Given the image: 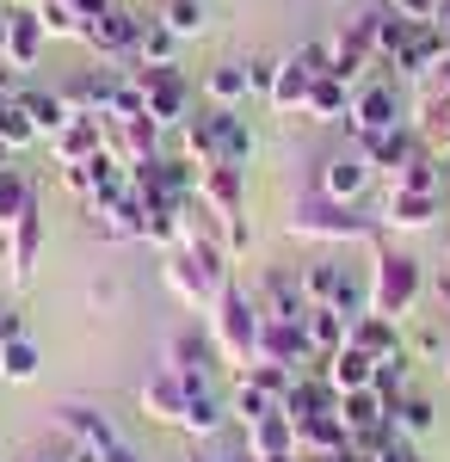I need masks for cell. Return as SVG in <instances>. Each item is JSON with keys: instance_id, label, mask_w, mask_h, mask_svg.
Segmentation results:
<instances>
[{"instance_id": "cell-1", "label": "cell", "mask_w": 450, "mask_h": 462, "mask_svg": "<svg viewBox=\"0 0 450 462\" xmlns=\"http://www.w3.org/2000/svg\"><path fill=\"white\" fill-rule=\"evenodd\" d=\"M161 278H167V290H173L185 309H198V315H210L216 302H222V290L235 284L229 278V247L216 241V235H185V247L167 253V265H161Z\"/></svg>"}, {"instance_id": "cell-2", "label": "cell", "mask_w": 450, "mask_h": 462, "mask_svg": "<svg viewBox=\"0 0 450 462\" xmlns=\"http://www.w3.org/2000/svg\"><path fill=\"white\" fill-rule=\"evenodd\" d=\"M370 247H377L370 272H364V284H370V315L408 320L419 309V296H426V272H419V259H414V253L382 247V235L370 241Z\"/></svg>"}, {"instance_id": "cell-3", "label": "cell", "mask_w": 450, "mask_h": 462, "mask_svg": "<svg viewBox=\"0 0 450 462\" xmlns=\"http://www.w3.org/2000/svg\"><path fill=\"white\" fill-rule=\"evenodd\" d=\"M259 333H266V309H259V296H247V290H222V302L210 309V339H216V352L222 364H259Z\"/></svg>"}, {"instance_id": "cell-4", "label": "cell", "mask_w": 450, "mask_h": 462, "mask_svg": "<svg viewBox=\"0 0 450 462\" xmlns=\"http://www.w3.org/2000/svg\"><path fill=\"white\" fill-rule=\"evenodd\" d=\"M296 241H321V247H340V241H377L382 222L364 216L358 204H327V198H303L290 222H284Z\"/></svg>"}, {"instance_id": "cell-5", "label": "cell", "mask_w": 450, "mask_h": 462, "mask_svg": "<svg viewBox=\"0 0 450 462\" xmlns=\"http://www.w3.org/2000/svg\"><path fill=\"white\" fill-rule=\"evenodd\" d=\"M142 25H148V13H130V6H111L105 19H93L87 32H80V43L99 56L105 69H136V43H142Z\"/></svg>"}, {"instance_id": "cell-6", "label": "cell", "mask_w": 450, "mask_h": 462, "mask_svg": "<svg viewBox=\"0 0 450 462\" xmlns=\"http://www.w3.org/2000/svg\"><path fill=\"white\" fill-rule=\"evenodd\" d=\"M408 99H401V87L395 80H364V87H352V111H346V124H352V136L364 143V136H382V130H401L408 124Z\"/></svg>"}, {"instance_id": "cell-7", "label": "cell", "mask_w": 450, "mask_h": 462, "mask_svg": "<svg viewBox=\"0 0 450 462\" xmlns=\"http://www.w3.org/2000/svg\"><path fill=\"white\" fill-rule=\"evenodd\" d=\"M130 80H136V93H142V111L161 124V130H179L185 117H192V80L173 69H130Z\"/></svg>"}, {"instance_id": "cell-8", "label": "cell", "mask_w": 450, "mask_h": 462, "mask_svg": "<svg viewBox=\"0 0 450 462\" xmlns=\"http://www.w3.org/2000/svg\"><path fill=\"white\" fill-rule=\"evenodd\" d=\"M370 179L377 167L364 161V148H333L327 161H321V179H314V198H327V204H364V191H370Z\"/></svg>"}, {"instance_id": "cell-9", "label": "cell", "mask_w": 450, "mask_h": 462, "mask_svg": "<svg viewBox=\"0 0 450 462\" xmlns=\"http://www.w3.org/2000/svg\"><path fill=\"white\" fill-rule=\"evenodd\" d=\"M364 69H377V6L358 13L346 32L333 37V74L346 87H364Z\"/></svg>"}, {"instance_id": "cell-10", "label": "cell", "mask_w": 450, "mask_h": 462, "mask_svg": "<svg viewBox=\"0 0 450 462\" xmlns=\"http://www.w3.org/2000/svg\"><path fill=\"white\" fill-rule=\"evenodd\" d=\"M167 370H173L179 383H216V370H222V352H216V339L198 333V327H185L167 339Z\"/></svg>"}, {"instance_id": "cell-11", "label": "cell", "mask_w": 450, "mask_h": 462, "mask_svg": "<svg viewBox=\"0 0 450 462\" xmlns=\"http://www.w3.org/2000/svg\"><path fill=\"white\" fill-rule=\"evenodd\" d=\"M56 426L69 431V444H80V450H93V457H111V450H124V438H117V426L105 420L99 407H80V401H69V407H56Z\"/></svg>"}, {"instance_id": "cell-12", "label": "cell", "mask_w": 450, "mask_h": 462, "mask_svg": "<svg viewBox=\"0 0 450 462\" xmlns=\"http://www.w3.org/2000/svg\"><path fill=\"white\" fill-rule=\"evenodd\" d=\"M198 204H204L216 222L247 216V173L241 167H198Z\"/></svg>"}, {"instance_id": "cell-13", "label": "cell", "mask_w": 450, "mask_h": 462, "mask_svg": "<svg viewBox=\"0 0 450 462\" xmlns=\"http://www.w3.org/2000/svg\"><path fill=\"white\" fill-rule=\"evenodd\" d=\"M445 210V191H389L382 198V228H395V235H419V228H432Z\"/></svg>"}, {"instance_id": "cell-14", "label": "cell", "mask_w": 450, "mask_h": 462, "mask_svg": "<svg viewBox=\"0 0 450 462\" xmlns=\"http://www.w3.org/2000/svg\"><path fill=\"white\" fill-rule=\"evenodd\" d=\"M136 401H142V420L185 431V383H179L167 364H161V370H155V376H148V383L136 389Z\"/></svg>"}, {"instance_id": "cell-15", "label": "cell", "mask_w": 450, "mask_h": 462, "mask_svg": "<svg viewBox=\"0 0 450 462\" xmlns=\"http://www.w3.org/2000/svg\"><path fill=\"white\" fill-rule=\"evenodd\" d=\"M87 216H93L99 241H142V198H136V185H124V191L105 198V204H87Z\"/></svg>"}, {"instance_id": "cell-16", "label": "cell", "mask_w": 450, "mask_h": 462, "mask_svg": "<svg viewBox=\"0 0 450 462\" xmlns=\"http://www.w3.org/2000/svg\"><path fill=\"white\" fill-rule=\"evenodd\" d=\"M105 148H111L124 167L155 161V154H161V124H155V117H117V124H105Z\"/></svg>"}, {"instance_id": "cell-17", "label": "cell", "mask_w": 450, "mask_h": 462, "mask_svg": "<svg viewBox=\"0 0 450 462\" xmlns=\"http://www.w3.org/2000/svg\"><path fill=\"white\" fill-rule=\"evenodd\" d=\"M43 43H50V32H43V19H37V6H6V62L19 74L37 69Z\"/></svg>"}, {"instance_id": "cell-18", "label": "cell", "mask_w": 450, "mask_h": 462, "mask_svg": "<svg viewBox=\"0 0 450 462\" xmlns=\"http://www.w3.org/2000/svg\"><path fill=\"white\" fill-rule=\"evenodd\" d=\"M445 56H450V50H445V37L432 32V25H414V32H408V43L395 50V62H389V69L401 74V80H432Z\"/></svg>"}, {"instance_id": "cell-19", "label": "cell", "mask_w": 450, "mask_h": 462, "mask_svg": "<svg viewBox=\"0 0 450 462\" xmlns=\"http://www.w3.org/2000/svg\"><path fill=\"white\" fill-rule=\"evenodd\" d=\"M50 154H56V167H87L93 154H105V117H80L74 111L69 130L50 136Z\"/></svg>"}, {"instance_id": "cell-20", "label": "cell", "mask_w": 450, "mask_h": 462, "mask_svg": "<svg viewBox=\"0 0 450 462\" xmlns=\"http://www.w3.org/2000/svg\"><path fill=\"white\" fill-rule=\"evenodd\" d=\"M229 420H235V413H229V401H222L216 383H185V431H192V438H216Z\"/></svg>"}, {"instance_id": "cell-21", "label": "cell", "mask_w": 450, "mask_h": 462, "mask_svg": "<svg viewBox=\"0 0 450 462\" xmlns=\"http://www.w3.org/2000/svg\"><path fill=\"white\" fill-rule=\"evenodd\" d=\"M259 309H266V320H303V315H309L303 272H266V284H259Z\"/></svg>"}, {"instance_id": "cell-22", "label": "cell", "mask_w": 450, "mask_h": 462, "mask_svg": "<svg viewBox=\"0 0 450 462\" xmlns=\"http://www.w3.org/2000/svg\"><path fill=\"white\" fill-rule=\"evenodd\" d=\"M333 407H340V389H333L321 370H303V376L290 383V394H284L290 426H296V420H314V413H333Z\"/></svg>"}, {"instance_id": "cell-23", "label": "cell", "mask_w": 450, "mask_h": 462, "mask_svg": "<svg viewBox=\"0 0 450 462\" xmlns=\"http://www.w3.org/2000/svg\"><path fill=\"white\" fill-rule=\"evenodd\" d=\"M364 161H370V167H377V173H395V167H408V161H414L419 148V130L414 124H401V130H382V136H364Z\"/></svg>"}, {"instance_id": "cell-24", "label": "cell", "mask_w": 450, "mask_h": 462, "mask_svg": "<svg viewBox=\"0 0 450 462\" xmlns=\"http://www.w3.org/2000/svg\"><path fill=\"white\" fill-rule=\"evenodd\" d=\"M408 124L419 130V143L432 148V154H450V99L438 93V87L414 99V111H408Z\"/></svg>"}, {"instance_id": "cell-25", "label": "cell", "mask_w": 450, "mask_h": 462, "mask_svg": "<svg viewBox=\"0 0 450 462\" xmlns=\"http://www.w3.org/2000/svg\"><path fill=\"white\" fill-rule=\"evenodd\" d=\"M19 106H25V117H32L37 143H50V136H62V130H69V117H74L69 93H43V87H25V93H19Z\"/></svg>"}, {"instance_id": "cell-26", "label": "cell", "mask_w": 450, "mask_h": 462, "mask_svg": "<svg viewBox=\"0 0 450 462\" xmlns=\"http://www.w3.org/2000/svg\"><path fill=\"white\" fill-rule=\"evenodd\" d=\"M314 80H321V74H314L303 56H284V62H277V80H272V99H266V106H272V111H296V117H303Z\"/></svg>"}, {"instance_id": "cell-27", "label": "cell", "mask_w": 450, "mask_h": 462, "mask_svg": "<svg viewBox=\"0 0 450 462\" xmlns=\"http://www.w3.org/2000/svg\"><path fill=\"white\" fill-rule=\"evenodd\" d=\"M346 346H358V352H370L382 364V357H401V320L389 315H358L346 327Z\"/></svg>"}, {"instance_id": "cell-28", "label": "cell", "mask_w": 450, "mask_h": 462, "mask_svg": "<svg viewBox=\"0 0 450 462\" xmlns=\"http://www.w3.org/2000/svg\"><path fill=\"white\" fill-rule=\"evenodd\" d=\"M37 253H43V210H32L19 228H13V259H6V278L25 290L37 278Z\"/></svg>"}, {"instance_id": "cell-29", "label": "cell", "mask_w": 450, "mask_h": 462, "mask_svg": "<svg viewBox=\"0 0 450 462\" xmlns=\"http://www.w3.org/2000/svg\"><path fill=\"white\" fill-rule=\"evenodd\" d=\"M247 457H296V426H290V413L277 407V413H266L259 426H247Z\"/></svg>"}, {"instance_id": "cell-30", "label": "cell", "mask_w": 450, "mask_h": 462, "mask_svg": "<svg viewBox=\"0 0 450 462\" xmlns=\"http://www.w3.org/2000/svg\"><path fill=\"white\" fill-rule=\"evenodd\" d=\"M296 450L340 457V450H352V431L340 426V413H314V420H296Z\"/></svg>"}, {"instance_id": "cell-31", "label": "cell", "mask_w": 450, "mask_h": 462, "mask_svg": "<svg viewBox=\"0 0 450 462\" xmlns=\"http://www.w3.org/2000/svg\"><path fill=\"white\" fill-rule=\"evenodd\" d=\"M321 376H327V383H333L340 394H358V389H370V376H377V357L358 352V346H346V352H333L327 364H321Z\"/></svg>"}, {"instance_id": "cell-32", "label": "cell", "mask_w": 450, "mask_h": 462, "mask_svg": "<svg viewBox=\"0 0 450 462\" xmlns=\"http://www.w3.org/2000/svg\"><path fill=\"white\" fill-rule=\"evenodd\" d=\"M346 111H352V87L340 80V74H321V80L309 87V106H303V117H309V124H340Z\"/></svg>"}, {"instance_id": "cell-33", "label": "cell", "mask_w": 450, "mask_h": 462, "mask_svg": "<svg viewBox=\"0 0 450 462\" xmlns=\"http://www.w3.org/2000/svg\"><path fill=\"white\" fill-rule=\"evenodd\" d=\"M32 210H37V185L19 173V167H6V173H0V228L13 235Z\"/></svg>"}, {"instance_id": "cell-34", "label": "cell", "mask_w": 450, "mask_h": 462, "mask_svg": "<svg viewBox=\"0 0 450 462\" xmlns=\"http://www.w3.org/2000/svg\"><path fill=\"white\" fill-rule=\"evenodd\" d=\"M389 191H445V161H438L432 148H419L408 167L389 173Z\"/></svg>"}, {"instance_id": "cell-35", "label": "cell", "mask_w": 450, "mask_h": 462, "mask_svg": "<svg viewBox=\"0 0 450 462\" xmlns=\"http://www.w3.org/2000/svg\"><path fill=\"white\" fill-rule=\"evenodd\" d=\"M340 426L358 438V431H377V426H389V407L377 401V389H358V394H340Z\"/></svg>"}, {"instance_id": "cell-36", "label": "cell", "mask_w": 450, "mask_h": 462, "mask_svg": "<svg viewBox=\"0 0 450 462\" xmlns=\"http://www.w3.org/2000/svg\"><path fill=\"white\" fill-rule=\"evenodd\" d=\"M37 370H43V352H37V339H0V383H37Z\"/></svg>"}, {"instance_id": "cell-37", "label": "cell", "mask_w": 450, "mask_h": 462, "mask_svg": "<svg viewBox=\"0 0 450 462\" xmlns=\"http://www.w3.org/2000/svg\"><path fill=\"white\" fill-rule=\"evenodd\" d=\"M303 327H309L314 357H321V364H327L333 352H346V327H352V320L340 315V309H309V315H303Z\"/></svg>"}, {"instance_id": "cell-38", "label": "cell", "mask_w": 450, "mask_h": 462, "mask_svg": "<svg viewBox=\"0 0 450 462\" xmlns=\"http://www.w3.org/2000/svg\"><path fill=\"white\" fill-rule=\"evenodd\" d=\"M204 99L222 111H235L247 99V62H216V69L204 74Z\"/></svg>"}, {"instance_id": "cell-39", "label": "cell", "mask_w": 450, "mask_h": 462, "mask_svg": "<svg viewBox=\"0 0 450 462\" xmlns=\"http://www.w3.org/2000/svg\"><path fill=\"white\" fill-rule=\"evenodd\" d=\"M340 290H346V272H340L333 259H314L309 272H303V296H309V309H340Z\"/></svg>"}, {"instance_id": "cell-40", "label": "cell", "mask_w": 450, "mask_h": 462, "mask_svg": "<svg viewBox=\"0 0 450 462\" xmlns=\"http://www.w3.org/2000/svg\"><path fill=\"white\" fill-rule=\"evenodd\" d=\"M148 13H155V19H161V25H167V32H173V37H198V32H204V25H210L204 0H155Z\"/></svg>"}, {"instance_id": "cell-41", "label": "cell", "mask_w": 450, "mask_h": 462, "mask_svg": "<svg viewBox=\"0 0 450 462\" xmlns=\"http://www.w3.org/2000/svg\"><path fill=\"white\" fill-rule=\"evenodd\" d=\"M173 56H179V37L148 13V25H142V43H136V69H173Z\"/></svg>"}, {"instance_id": "cell-42", "label": "cell", "mask_w": 450, "mask_h": 462, "mask_svg": "<svg viewBox=\"0 0 450 462\" xmlns=\"http://www.w3.org/2000/svg\"><path fill=\"white\" fill-rule=\"evenodd\" d=\"M389 426L401 431V438H426V431L438 426V413H432V401H426V394H401V401H395V407H389Z\"/></svg>"}, {"instance_id": "cell-43", "label": "cell", "mask_w": 450, "mask_h": 462, "mask_svg": "<svg viewBox=\"0 0 450 462\" xmlns=\"http://www.w3.org/2000/svg\"><path fill=\"white\" fill-rule=\"evenodd\" d=\"M370 389H377L382 407H395L401 394H414V370H408V352H401V357H382L377 376H370Z\"/></svg>"}, {"instance_id": "cell-44", "label": "cell", "mask_w": 450, "mask_h": 462, "mask_svg": "<svg viewBox=\"0 0 450 462\" xmlns=\"http://www.w3.org/2000/svg\"><path fill=\"white\" fill-rule=\"evenodd\" d=\"M247 161H253V130H247L241 111H222V167L247 173Z\"/></svg>"}, {"instance_id": "cell-45", "label": "cell", "mask_w": 450, "mask_h": 462, "mask_svg": "<svg viewBox=\"0 0 450 462\" xmlns=\"http://www.w3.org/2000/svg\"><path fill=\"white\" fill-rule=\"evenodd\" d=\"M296 376H303V370H284V364H247V370H241V383H253L259 394H272L277 407H284V394H290Z\"/></svg>"}, {"instance_id": "cell-46", "label": "cell", "mask_w": 450, "mask_h": 462, "mask_svg": "<svg viewBox=\"0 0 450 462\" xmlns=\"http://www.w3.org/2000/svg\"><path fill=\"white\" fill-rule=\"evenodd\" d=\"M229 413H235V426L247 431V426H259L266 413H277V401H272V394H259L253 383H241V389L229 394Z\"/></svg>"}, {"instance_id": "cell-47", "label": "cell", "mask_w": 450, "mask_h": 462, "mask_svg": "<svg viewBox=\"0 0 450 462\" xmlns=\"http://www.w3.org/2000/svg\"><path fill=\"white\" fill-rule=\"evenodd\" d=\"M0 143L13 148V154L37 143V130H32V117H25V106H19V99H0Z\"/></svg>"}, {"instance_id": "cell-48", "label": "cell", "mask_w": 450, "mask_h": 462, "mask_svg": "<svg viewBox=\"0 0 450 462\" xmlns=\"http://www.w3.org/2000/svg\"><path fill=\"white\" fill-rule=\"evenodd\" d=\"M37 19H43V32L50 37H80V13H74V0H37Z\"/></svg>"}, {"instance_id": "cell-49", "label": "cell", "mask_w": 450, "mask_h": 462, "mask_svg": "<svg viewBox=\"0 0 450 462\" xmlns=\"http://www.w3.org/2000/svg\"><path fill=\"white\" fill-rule=\"evenodd\" d=\"M272 80H277V56H253V62H247V99H253V93L272 99Z\"/></svg>"}, {"instance_id": "cell-50", "label": "cell", "mask_w": 450, "mask_h": 462, "mask_svg": "<svg viewBox=\"0 0 450 462\" xmlns=\"http://www.w3.org/2000/svg\"><path fill=\"white\" fill-rule=\"evenodd\" d=\"M395 19H408V25H432L438 19V0H382Z\"/></svg>"}, {"instance_id": "cell-51", "label": "cell", "mask_w": 450, "mask_h": 462, "mask_svg": "<svg viewBox=\"0 0 450 462\" xmlns=\"http://www.w3.org/2000/svg\"><path fill=\"white\" fill-rule=\"evenodd\" d=\"M222 247H229V259H241V253L253 247V222H247V216H229V222H222Z\"/></svg>"}, {"instance_id": "cell-52", "label": "cell", "mask_w": 450, "mask_h": 462, "mask_svg": "<svg viewBox=\"0 0 450 462\" xmlns=\"http://www.w3.org/2000/svg\"><path fill=\"white\" fill-rule=\"evenodd\" d=\"M0 339H25V315L19 309H0Z\"/></svg>"}, {"instance_id": "cell-53", "label": "cell", "mask_w": 450, "mask_h": 462, "mask_svg": "<svg viewBox=\"0 0 450 462\" xmlns=\"http://www.w3.org/2000/svg\"><path fill=\"white\" fill-rule=\"evenodd\" d=\"M19 93H25V87H19V69L0 62V99H19Z\"/></svg>"}, {"instance_id": "cell-54", "label": "cell", "mask_w": 450, "mask_h": 462, "mask_svg": "<svg viewBox=\"0 0 450 462\" xmlns=\"http://www.w3.org/2000/svg\"><path fill=\"white\" fill-rule=\"evenodd\" d=\"M432 32L445 37V50H450V0H438V19H432Z\"/></svg>"}, {"instance_id": "cell-55", "label": "cell", "mask_w": 450, "mask_h": 462, "mask_svg": "<svg viewBox=\"0 0 450 462\" xmlns=\"http://www.w3.org/2000/svg\"><path fill=\"white\" fill-rule=\"evenodd\" d=\"M432 80H438V93H445V99H450V56H445V62H438V74H432Z\"/></svg>"}, {"instance_id": "cell-56", "label": "cell", "mask_w": 450, "mask_h": 462, "mask_svg": "<svg viewBox=\"0 0 450 462\" xmlns=\"http://www.w3.org/2000/svg\"><path fill=\"white\" fill-rule=\"evenodd\" d=\"M62 457H69V462H99V457H93V450H80V444H69Z\"/></svg>"}, {"instance_id": "cell-57", "label": "cell", "mask_w": 450, "mask_h": 462, "mask_svg": "<svg viewBox=\"0 0 450 462\" xmlns=\"http://www.w3.org/2000/svg\"><path fill=\"white\" fill-rule=\"evenodd\" d=\"M438 309H445V315H450V272H445V278H438Z\"/></svg>"}, {"instance_id": "cell-58", "label": "cell", "mask_w": 450, "mask_h": 462, "mask_svg": "<svg viewBox=\"0 0 450 462\" xmlns=\"http://www.w3.org/2000/svg\"><path fill=\"white\" fill-rule=\"evenodd\" d=\"M0 62H6V6H0Z\"/></svg>"}, {"instance_id": "cell-59", "label": "cell", "mask_w": 450, "mask_h": 462, "mask_svg": "<svg viewBox=\"0 0 450 462\" xmlns=\"http://www.w3.org/2000/svg\"><path fill=\"white\" fill-rule=\"evenodd\" d=\"M6 167H13V148H6V143H0V173H6Z\"/></svg>"}, {"instance_id": "cell-60", "label": "cell", "mask_w": 450, "mask_h": 462, "mask_svg": "<svg viewBox=\"0 0 450 462\" xmlns=\"http://www.w3.org/2000/svg\"><path fill=\"white\" fill-rule=\"evenodd\" d=\"M438 161H445V185H450V154H438Z\"/></svg>"}, {"instance_id": "cell-61", "label": "cell", "mask_w": 450, "mask_h": 462, "mask_svg": "<svg viewBox=\"0 0 450 462\" xmlns=\"http://www.w3.org/2000/svg\"><path fill=\"white\" fill-rule=\"evenodd\" d=\"M32 462H69V457H32Z\"/></svg>"}, {"instance_id": "cell-62", "label": "cell", "mask_w": 450, "mask_h": 462, "mask_svg": "<svg viewBox=\"0 0 450 462\" xmlns=\"http://www.w3.org/2000/svg\"><path fill=\"white\" fill-rule=\"evenodd\" d=\"M6 6H37V0H6Z\"/></svg>"}, {"instance_id": "cell-63", "label": "cell", "mask_w": 450, "mask_h": 462, "mask_svg": "<svg viewBox=\"0 0 450 462\" xmlns=\"http://www.w3.org/2000/svg\"><path fill=\"white\" fill-rule=\"evenodd\" d=\"M445 376H450V352H445Z\"/></svg>"}]
</instances>
